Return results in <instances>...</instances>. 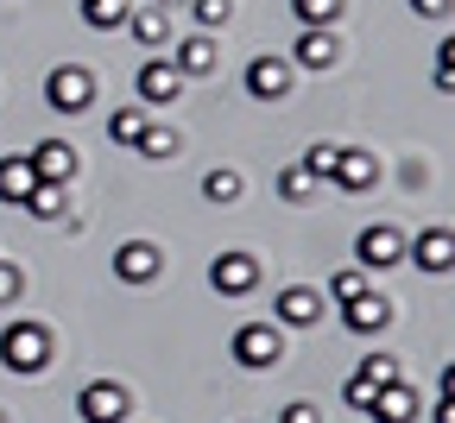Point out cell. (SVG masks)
<instances>
[{"label":"cell","instance_id":"obj_1","mask_svg":"<svg viewBox=\"0 0 455 423\" xmlns=\"http://www.w3.org/2000/svg\"><path fill=\"white\" fill-rule=\"evenodd\" d=\"M0 367H7V373H44L51 367V329L7 323V329H0Z\"/></svg>","mask_w":455,"mask_h":423},{"label":"cell","instance_id":"obj_2","mask_svg":"<svg viewBox=\"0 0 455 423\" xmlns=\"http://www.w3.org/2000/svg\"><path fill=\"white\" fill-rule=\"evenodd\" d=\"M235 360H241V367H253V373H272L278 360H284V335H278L272 323H241V329H235Z\"/></svg>","mask_w":455,"mask_h":423},{"label":"cell","instance_id":"obj_3","mask_svg":"<svg viewBox=\"0 0 455 423\" xmlns=\"http://www.w3.org/2000/svg\"><path fill=\"white\" fill-rule=\"evenodd\" d=\"M44 101H51L57 114H83V108L95 101V76H89L83 64H57V70L44 76Z\"/></svg>","mask_w":455,"mask_h":423},{"label":"cell","instance_id":"obj_4","mask_svg":"<svg viewBox=\"0 0 455 423\" xmlns=\"http://www.w3.org/2000/svg\"><path fill=\"white\" fill-rule=\"evenodd\" d=\"M76 411H83V423H127V417H133V398H127V386L95 379V386H83Z\"/></svg>","mask_w":455,"mask_h":423},{"label":"cell","instance_id":"obj_5","mask_svg":"<svg viewBox=\"0 0 455 423\" xmlns=\"http://www.w3.org/2000/svg\"><path fill=\"white\" fill-rule=\"evenodd\" d=\"M133 89H140L146 108H171V101H178V89H184V76H178V64H171V57H146L140 76H133Z\"/></svg>","mask_w":455,"mask_h":423},{"label":"cell","instance_id":"obj_6","mask_svg":"<svg viewBox=\"0 0 455 423\" xmlns=\"http://www.w3.org/2000/svg\"><path fill=\"white\" fill-rule=\"evenodd\" d=\"M26 164H32L38 184H70V177H76V146H64V140H38V146L26 152Z\"/></svg>","mask_w":455,"mask_h":423},{"label":"cell","instance_id":"obj_7","mask_svg":"<svg viewBox=\"0 0 455 423\" xmlns=\"http://www.w3.org/2000/svg\"><path fill=\"white\" fill-rule=\"evenodd\" d=\"M209 284H215L221 297H247V291L259 284V259H253V253H221V259L209 266Z\"/></svg>","mask_w":455,"mask_h":423},{"label":"cell","instance_id":"obj_8","mask_svg":"<svg viewBox=\"0 0 455 423\" xmlns=\"http://www.w3.org/2000/svg\"><path fill=\"white\" fill-rule=\"evenodd\" d=\"M405 247H411V240L405 234H398V227H367L361 240H355V253H361V266H373V272H386V266H398V259H405Z\"/></svg>","mask_w":455,"mask_h":423},{"label":"cell","instance_id":"obj_9","mask_svg":"<svg viewBox=\"0 0 455 423\" xmlns=\"http://www.w3.org/2000/svg\"><path fill=\"white\" fill-rule=\"evenodd\" d=\"M247 95L253 101H284L291 95V64H284V57H253L247 64Z\"/></svg>","mask_w":455,"mask_h":423},{"label":"cell","instance_id":"obj_10","mask_svg":"<svg viewBox=\"0 0 455 423\" xmlns=\"http://www.w3.org/2000/svg\"><path fill=\"white\" fill-rule=\"evenodd\" d=\"M114 272H121L127 284H152L164 272V253L152 247V240H127V247H114Z\"/></svg>","mask_w":455,"mask_h":423},{"label":"cell","instance_id":"obj_11","mask_svg":"<svg viewBox=\"0 0 455 423\" xmlns=\"http://www.w3.org/2000/svg\"><path fill=\"white\" fill-rule=\"evenodd\" d=\"M367 417L373 423H418V392L398 379V386H379L373 392V404H367Z\"/></svg>","mask_w":455,"mask_h":423},{"label":"cell","instance_id":"obj_12","mask_svg":"<svg viewBox=\"0 0 455 423\" xmlns=\"http://www.w3.org/2000/svg\"><path fill=\"white\" fill-rule=\"evenodd\" d=\"M278 323H284V329H316V323H323V291L291 284V291L278 297Z\"/></svg>","mask_w":455,"mask_h":423},{"label":"cell","instance_id":"obj_13","mask_svg":"<svg viewBox=\"0 0 455 423\" xmlns=\"http://www.w3.org/2000/svg\"><path fill=\"white\" fill-rule=\"evenodd\" d=\"M329 184H341V190H373V184H379V164H373L367 152H355V146H341V152H335V171H329Z\"/></svg>","mask_w":455,"mask_h":423},{"label":"cell","instance_id":"obj_14","mask_svg":"<svg viewBox=\"0 0 455 423\" xmlns=\"http://www.w3.org/2000/svg\"><path fill=\"white\" fill-rule=\"evenodd\" d=\"M341 323H348V335H379V329L392 323V304H386V297H373V291H361L355 304H341Z\"/></svg>","mask_w":455,"mask_h":423},{"label":"cell","instance_id":"obj_15","mask_svg":"<svg viewBox=\"0 0 455 423\" xmlns=\"http://www.w3.org/2000/svg\"><path fill=\"white\" fill-rule=\"evenodd\" d=\"M171 64H178V76H184V83H190V76H215L221 51H215V38H209V32H196V38H184V44H178V57H171Z\"/></svg>","mask_w":455,"mask_h":423},{"label":"cell","instance_id":"obj_16","mask_svg":"<svg viewBox=\"0 0 455 423\" xmlns=\"http://www.w3.org/2000/svg\"><path fill=\"white\" fill-rule=\"evenodd\" d=\"M424 272H449L455 266V240H449V227H430V234H418V247H405Z\"/></svg>","mask_w":455,"mask_h":423},{"label":"cell","instance_id":"obj_17","mask_svg":"<svg viewBox=\"0 0 455 423\" xmlns=\"http://www.w3.org/2000/svg\"><path fill=\"white\" fill-rule=\"evenodd\" d=\"M127 32H133L146 51H158V44H171V13H164V7H133V13H127Z\"/></svg>","mask_w":455,"mask_h":423},{"label":"cell","instance_id":"obj_18","mask_svg":"<svg viewBox=\"0 0 455 423\" xmlns=\"http://www.w3.org/2000/svg\"><path fill=\"white\" fill-rule=\"evenodd\" d=\"M38 190V177H32V164L26 158H0V203H13V209H26V196Z\"/></svg>","mask_w":455,"mask_h":423},{"label":"cell","instance_id":"obj_19","mask_svg":"<svg viewBox=\"0 0 455 423\" xmlns=\"http://www.w3.org/2000/svg\"><path fill=\"white\" fill-rule=\"evenodd\" d=\"M291 57H298V64H304V70H329V64H335V57H341V51H335V38H329V26H316V32H298V51H291Z\"/></svg>","mask_w":455,"mask_h":423},{"label":"cell","instance_id":"obj_20","mask_svg":"<svg viewBox=\"0 0 455 423\" xmlns=\"http://www.w3.org/2000/svg\"><path fill=\"white\" fill-rule=\"evenodd\" d=\"M127 13H133V0H83V26H95V32L127 26Z\"/></svg>","mask_w":455,"mask_h":423},{"label":"cell","instance_id":"obj_21","mask_svg":"<svg viewBox=\"0 0 455 423\" xmlns=\"http://www.w3.org/2000/svg\"><path fill=\"white\" fill-rule=\"evenodd\" d=\"M26 209H32L38 221H64V209H70V196H64V184H38V190L26 196Z\"/></svg>","mask_w":455,"mask_h":423},{"label":"cell","instance_id":"obj_22","mask_svg":"<svg viewBox=\"0 0 455 423\" xmlns=\"http://www.w3.org/2000/svg\"><path fill=\"white\" fill-rule=\"evenodd\" d=\"M140 133H146V108H121L108 120V140L114 146H140Z\"/></svg>","mask_w":455,"mask_h":423},{"label":"cell","instance_id":"obj_23","mask_svg":"<svg viewBox=\"0 0 455 423\" xmlns=\"http://www.w3.org/2000/svg\"><path fill=\"white\" fill-rule=\"evenodd\" d=\"M203 196H209V203H221V209H228V203H241V171H228V164H221V171H209V177H203Z\"/></svg>","mask_w":455,"mask_h":423},{"label":"cell","instance_id":"obj_24","mask_svg":"<svg viewBox=\"0 0 455 423\" xmlns=\"http://www.w3.org/2000/svg\"><path fill=\"white\" fill-rule=\"evenodd\" d=\"M291 13H298V26H304V32H316V26H335L341 0H291Z\"/></svg>","mask_w":455,"mask_h":423},{"label":"cell","instance_id":"obj_25","mask_svg":"<svg viewBox=\"0 0 455 423\" xmlns=\"http://www.w3.org/2000/svg\"><path fill=\"white\" fill-rule=\"evenodd\" d=\"M361 379L379 392V386H398V354H367L361 360Z\"/></svg>","mask_w":455,"mask_h":423},{"label":"cell","instance_id":"obj_26","mask_svg":"<svg viewBox=\"0 0 455 423\" xmlns=\"http://www.w3.org/2000/svg\"><path fill=\"white\" fill-rule=\"evenodd\" d=\"M310 190H316V177H310L304 164H291V171H278V196H284V203H304Z\"/></svg>","mask_w":455,"mask_h":423},{"label":"cell","instance_id":"obj_27","mask_svg":"<svg viewBox=\"0 0 455 423\" xmlns=\"http://www.w3.org/2000/svg\"><path fill=\"white\" fill-rule=\"evenodd\" d=\"M140 152H146V158H171V152H178V133H171V127H152V120H146Z\"/></svg>","mask_w":455,"mask_h":423},{"label":"cell","instance_id":"obj_28","mask_svg":"<svg viewBox=\"0 0 455 423\" xmlns=\"http://www.w3.org/2000/svg\"><path fill=\"white\" fill-rule=\"evenodd\" d=\"M361 291H367V272H355V266L329 278V297H335V304H355V297H361Z\"/></svg>","mask_w":455,"mask_h":423},{"label":"cell","instance_id":"obj_29","mask_svg":"<svg viewBox=\"0 0 455 423\" xmlns=\"http://www.w3.org/2000/svg\"><path fill=\"white\" fill-rule=\"evenodd\" d=\"M335 152H341V146H329V140H316V146H304V158H298V164H304L310 177H329V171H335Z\"/></svg>","mask_w":455,"mask_h":423},{"label":"cell","instance_id":"obj_30","mask_svg":"<svg viewBox=\"0 0 455 423\" xmlns=\"http://www.w3.org/2000/svg\"><path fill=\"white\" fill-rule=\"evenodd\" d=\"M184 7L196 13V26H221L228 20V0H184Z\"/></svg>","mask_w":455,"mask_h":423},{"label":"cell","instance_id":"obj_31","mask_svg":"<svg viewBox=\"0 0 455 423\" xmlns=\"http://www.w3.org/2000/svg\"><path fill=\"white\" fill-rule=\"evenodd\" d=\"M26 291V278H20V266H7L0 259V304H13V297Z\"/></svg>","mask_w":455,"mask_h":423},{"label":"cell","instance_id":"obj_32","mask_svg":"<svg viewBox=\"0 0 455 423\" xmlns=\"http://www.w3.org/2000/svg\"><path fill=\"white\" fill-rule=\"evenodd\" d=\"M341 398H348V411H367V404H373V386H367V379L355 373L348 386H341Z\"/></svg>","mask_w":455,"mask_h":423},{"label":"cell","instance_id":"obj_33","mask_svg":"<svg viewBox=\"0 0 455 423\" xmlns=\"http://www.w3.org/2000/svg\"><path fill=\"white\" fill-rule=\"evenodd\" d=\"M284 423H316V404L298 398V404H284Z\"/></svg>","mask_w":455,"mask_h":423},{"label":"cell","instance_id":"obj_34","mask_svg":"<svg viewBox=\"0 0 455 423\" xmlns=\"http://www.w3.org/2000/svg\"><path fill=\"white\" fill-rule=\"evenodd\" d=\"M411 13H424V20H443V13H449V0H411Z\"/></svg>","mask_w":455,"mask_h":423},{"label":"cell","instance_id":"obj_35","mask_svg":"<svg viewBox=\"0 0 455 423\" xmlns=\"http://www.w3.org/2000/svg\"><path fill=\"white\" fill-rule=\"evenodd\" d=\"M436 423H455V404H449V392L436 398Z\"/></svg>","mask_w":455,"mask_h":423},{"label":"cell","instance_id":"obj_36","mask_svg":"<svg viewBox=\"0 0 455 423\" xmlns=\"http://www.w3.org/2000/svg\"><path fill=\"white\" fill-rule=\"evenodd\" d=\"M152 7H164V13H171V7H184V0H152Z\"/></svg>","mask_w":455,"mask_h":423},{"label":"cell","instance_id":"obj_37","mask_svg":"<svg viewBox=\"0 0 455 423\" xmlns=\"http://www.w3.org/2000/svg\"><path fill=\"white\" fill-rule=\"evenodd\" d=\"M127 423H133V417H127Z\"/></svg>","mask_w":455,"mask_h":423}]
</instances>
